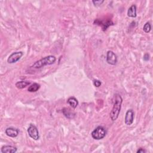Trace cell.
Instances as JSON below:
<instances>
[{"label": "cell", "mask_w": 153, "mask_h": 153, "mask_svg": "<svg viewBox=\"0 0 153 153\" xmlns=\"http://www.w3.org/2000/svg\"><path fill=\"white\" fill-rule=\"evenodd\" d=\"M122 102H123V99L121 96L119 94H116L115 96L113 108L110 113V118L112 121H116L118 118L120 112Z\"/></svg>", "instance_id": "1"}, {"label": "cell", "mask_w": 153, "mask_h": 153, "mask_svg": "<svg viewBox=\"0 0 153 153\" xmlns=\"http://www.w3.org/2000/svg\"><path fill=\"white\" fill-rule=\"evenodd\" d=\"M56 58H55V56L50 55V56L43 58L37 61V62H35L33 64L32 67L36 68V69H38V68H42L45 65H52L56 62Z\"/></svg>", "instance_id": "2"}, {"label": "cell", "mask_w": 153, "mask_h": 153, "mask_svg": "<svg viewBox=\"0 0 153 153\" xmlns=\"http://www.w3.org/2000/svg\"><path fill=\"white\" fill-rule=\"evenodd\" d=\"M106 134V129L102 126H97L94 131L91 132V137L94 139L96 140H100L102 139L105 137Z\"/></svg>", "instance_id": "3"}, {"label": "cell", "mask_w": 153, "mask_h": 153, "mask_svg": "<svg viewBox=\"0 0 153 153\" xmlns=\"http://www.w3.org/2000/svg\"><path fill=\"white\" fill-rule=\"evenodd\" d=\"M27 132L29 134V136L31 137L32 139L37 141L40 139V135H39V132H38V130L37 127L34 125L30 124L28 128Z\"/></svg>", "instance_id": "4"}, {"label": "cell", "mask_w": 153, "mask_h": 153, "mask_svg": "<svg viewBox=\"0 0 153 153\" xmlns=\"http://www.w3.org/2000/svg\"><path fill=\"white\" fill-rule=\"evenodd\" d=\"M23 55H24V53L22 51L14 52L7 59V62L9 64H14L17 62L22 57Z\"/></svg>", "instance_id": "5"}, {"label": "cell", "mask_w": 153, "mask_h": 153, "mask_svg": "<svg viewBox=\"0 0 153 153\" xmlns=\"http://www.w3.org/2000/svg\"><path fill=\"white\" fill-rule=\"evenodd\" d=\"M106 62L111 65H116L117 62V56L112 51H108L107 52Z\"/></svg>", "instance_id": "6"}, {"label": "cell", "mask_w": 153, "mask_h": 153, "mask_svg": "<svg viewBox=\"0 0 153 153\" xmlns=\"http://www.w3.org/2000/svg\"><path fill=\"white\" fill-rule=\"evenodd\" d=\"M134 112L132 110H129L126 113L125 116V124L127 126H131L133 122Z\"/></svg>", "instance_id": "7"}, {"label": "cell", "mask_w": 153, "mask_h": 153, "mask_svg": "<svg viewBox=\"0 0 153 153\" xmlns=\"http://www.w3.org/2000/svg\"><path fill=\"white\" fill-rule=\"evenodd\" d=\"M5 134L11 137H16L19 135V130L13 127H8L5 129Z\"/></svg>", "instance_id": "8"}, {"label": "cell", "mask_w": 153, "mask_h": 153, "mask_svg": "<svg viewBox=\"0 0 153 153\" xmlns=\"http://www.w3.org/2000/svg\"><path fill=\"white\" fill-rule=\"evenodd\" d=\"M95 24H96V25H98L99 26H101V27L102 28V29H103L104 30H106L110 26L114 25V23L111 20L106 21L105 23L104 22L99 20V19H97L95 21Z\"/></svg>", "instance_id": "9"}, {"label": "cell", "mask_w": 153, "mask_h": 153, "mask_svg": "<svg viewBox=\"0 0 153 153\" xmlns=\"http://www.w3.org/2000/svg\"><path fill=\"white\" fill-rule=\"evenodd\" d=\"M1 151L3 153H13L17 151V148L11 145H5L1 148Z\"/></svg>", "instance_id": "10"}, {"label": "cell", "mask_w": 153, "mask_h": 153, "mask_svg": "<svg viewBox=\"0 0 153 153\" xmlns=\"http://www.w3.org/2000/svg\"><path fill=\"white\" fill-rule=\"evenodd\" d=\"M62 112L64 116L69 119L73 118L75 115V112L69 108H64L62 110Z\"/></svg>", "instance_id": "11"}, {"label": "cell", "mask_w": 153, "mask_h": 153, "mask_svg": "<svg viewBox=\"0 0 153 153\" xmlns=\"http://www.w3.org/2000/svg\"><path fill=\"white\" fill-rule=\"evenodd\" d=\"M127 16L130 18H136V6L135 4H133L127 11Z\"/></svg>", "instance_id": "12"}, {"label": "cell", "mask_w": 153, "mask_h": 153, "mask_svg": "<svg viewBox=\"0 0 153 153\" xmlns=\"http://www.w3.org/2000/svg\"><path fill=\"white\" fill-rule=\"evenodd\" d=\"M67 102L74 109L76 108V106H77L79 105V102L77 101V99H76L75 97H70L68 99Z\"/></svg>", "instance_id": "13"}, {"label": "cell", "mask_w": 153, "mask_h": 153, "mask_svg": "<svg viewBox=\"0 0 153 153\" xmlns=\"http://www.w3.org/2000/svg\"><path fill=\"white\" fill-rule=\"evenodd\" d=\"M30 85V82L28 81H18L16 83V87L18 89H22L25 88L26 86H29Z\"/></svg>", "instance_id": "14"}, {"label": "cell", "mask_w": 153, "mask_h": 153, "mask_svg": "<svg viewBox=\"0 0 153 153\" xmlns=\"http://www.w3.org/2000/svg\"><path fill=\"white\" fill-rule=\"evenodd\" d=\"M40 88V85L39 84L34 83L32 85H30L29 87L28 90L29 91V92H35V91L39 90Z\"/></svg>", "instance_id": "15"}, {"label": "cell", "mask_w": 153, "mask_h": 153, "mask_svg": "<svg viewBox=\"0 0 153 153\" xmlns=\"http://www.w3.org/2000/svg\"><path fill=\"white\" fill-rule=\"evenodd\" d=\"M143 30H144V31L146 33H148L151 31V24H150V22H147L146 24L144 25V28H143Z\"/></svg>", "instance_id": "16"}, {"label": "cell", "mask_w": 153, "mask_h": 153, "mask_svg": "<svg viewBox=\"0 0 153 153\" xmlns=\"http://www.w3.org/2000/svg\"><path fill=\"white\" fill-rule=\"evenodd\" d=\"M93 85L95 87H100L102 85V83L101 81H99L98 80H95L93 81Z\"/></svg>", "instance_id": "17"}, {"label": "cell", "mask_w": 153, "mask_h": 153, "mask_svg": "<svg viewBox=\"0 0 153 153\" xmlns=\"http://www.w3.org/2000/svg\"><path fill=\"white\" fill-rule=\"evenodd\" d=\"M104 2V0H98V1H92V3L95 6H98L101 5Z\"/></svg>", "instance_id": "18"}, {"label": "cell", "mask_w": 153, "mask_h": 153, "mask_svg": "<svg viewBox=\"0 0 153 153\" xmlns=\"http://www.w3.org/2000/svg\"><path fill=\"white\" fill-rule=\"evenodd\" d=\"M150 59V55L148 53H145V55L144 56V60L145 61H148Z\"/></svg>", "instance_id": "19"}, {"label": "cell", "mask_w": 153, "mask_h": 153, "mask_svg": "<svg viewBox=\"0 0 153 153\" xmlns=\"http://www.w3.org/2000/svg\"><path fill=\"white\" fill-rule=\"evenodd\" d=\"M146 152V151H145V150H144L143 148H140L139 150H138L137 151V153H144Z\"/></svg>", "instance_id": "20"}]
</instances>
